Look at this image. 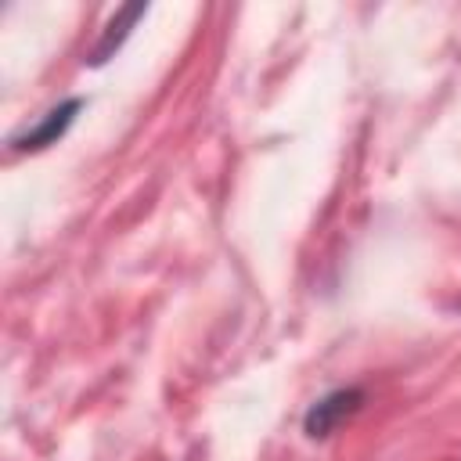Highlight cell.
Listing matches in <instances>:
<instances>
[{
    "instance_id": "cell-1",
    "label": "cell",
    "mask_w": 461,
    "mask_h": 461,
    "mask_svg": "<svg viewBox=\"0 0 461 461\" xmlns=\"http://www.w3.org/2000/svg\"><path fill=\"white\" fill-rule=\"evenodd\" d=\"M360 403H364V393H360V389H335V393L321 396V400L306 411V418H303L306 436H313V439L331 436L346 418H353V414L360 411Z\"/></svg>"
},
{
    "instance_id": "cell-3",
    "label": "cell",
    "mask_w": 461,
    "mask_h": 461,
    "mask_svg": "<svg viewBox=\"0 0 461 461\" xmlns=\"http://www.w3.org/2000/svg\"><path fill=\"white\" fill-rule=\"evenodd\" d=\"M140 14H144V7H140V4H133V7H122V11L112 18V25H108V32H104V40H101V47L94 50V58H90V61H94V65L108 61L112 47H119V43H122V36L130 32V25H133Z\"/></svg>"
},
{
    "instance_id": "cell-2",
    "label": "cell",
    "mask_w": 461,
    "mask_h": 461,
    "mask_svg": "<svg viewBox=\"0 0 461 461\" xmlns=\"http://www.w3.org/2000/svg\"><path fill=\"white\" fill-rule=\"evenodd\" d=\"M83 108V101L79 97H68V101H61L58 108H50L32 130H25L22 137H14V148L18 151H40V148H47V144H54L68 126H72V119H76V112Z\"/></svg>"
}]
</instances>
